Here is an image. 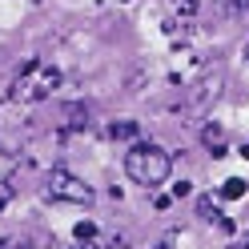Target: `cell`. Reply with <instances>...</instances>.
Segmentation results:
<instances>
[{
    "mask_svg": "<svg viewBox=\"0 0 249 249\" xmlns=\"http://www.w3.org/2000/svg\"><path fill=\"white\" fill-rule=\"evenodd\" d=\"M124 173H129L133 185H141V189H157V185L169 181V173H173V157L153 145V141H137L129 153H124Z\"/></svg>",
    "mask_w": 249,
    "mask_h": 249,
    "instance_id": "cell-1",
    "label": "cell"
},
{
    "mask_svg": "<svg viewBox=\"0 0 249 249\" xmlns=\"http://www.w3.org/2000/svg\"><path fill=\"white\" fill-rule=\"evenodd\" d=\"M56 85H60V72L53 69V65H44V60H28V65L20 69V76L12 81V92L8 97L12 101H44V97H53L56 92Z\"/></svg>",
    "mask_w": 249,
    "mask_h": 249,
    "instance_id": "cell-2",
    "label": "cell"
},
{
    "mask_svg": "<svg viewBox=\"0 0 249 249\" xmlns=\"http://www.w3.org/2000/svg\"><path fill=\"white\" fill-rule=\"evenodd\" d=\"M44 197L49 201H65V205H92V185L81 181L76 173H69V169H53L49 177H44Z\"/></svg>",
    "mask_w": 249,
    "mask_h": 249,
    "instance_id": "cell-3",
    "label": "cell"
},
{
    "mask_svg": "<svg viewBox=\"0 0 249 249\" xmlns=\"http://www.w3.org/2000/svg\"><path fill=\"white\" fill-rule=\"evenodd\" d=\"M201 141H205V149L213 153V157H221L225 153V129L221 124H205V129H201Z\"/></svg>",
    "mask_w": 249,
    "mask_h": 249,
    "instance_id": "cell-4",
    "label": "cell"
},
{
    "mask_svg": "<svg viewBox=\"0 0 249 249\" xmlns=\"http://www.w3.org/2000/svg\"><path fill=\"white\" fill-rule=\"evenodd\" d=\"M197 213H201V217H205V221H213V225H221V229H233V221H229V217H225L221 209H217V205H213V201H209V197H201V201H197Z\"/></svg>",
    "mask_w": 249,
    "mask_h": 249,
    "instance_id": "cell-5",
    "label": "cell"
},
{
    "mask_svg": "<svg viewBox=\"0 0 249 249\" xmlns=\"http://www.w3.org/2000/svg\"><path fill=\"white\" fill-rule=\"evenodd\" d=\"M89 124V108L85 105H69L65 108V129H85Z\"/></svg>",
    "mask_w": 249,
    "mask_h": 249,
    "instance_id": "cell-6",
    "label": "cell"
},
{
    "mask_svg": "<svg viewBox=\"0 0 249 249\" xmlns=\"http://www.w3.org/2000/svg\"><path fill=\"white\" fill-rule=\"evenodd\" d=\"M221 197H225V201H237V197H245V181H241V177H229V181L221 185Z\"/></svg>",
    "mask_w": 249,
    "mask_h": 249,
    "instance_id": "cell-7",
    "label": "cell"
},
{
    "mask_svg": "<svg viewBox=\"0 0 249 249\" xmlns=\"http://www.w3.org/2000/svg\"><path fill=\"white\" fill-rule=\"evenodd\" d=\"M12 169H17V157H12V153L0 145V185H4L8 177H12Z\"/></svg>",
    "mask_w": 249,
    "mask_h": 249,
    "instance_id": "cell-8",
    "label": "cell"
},
{
    "mask_svg": "<svg viewBox=\"0 0 249 249\" xmlns=\"http://www.w3.org/2000/svg\"><path fill=\"white\" fill-rule=\"evenodd\" d=\"M137 129H141L137 121H113V124H108V133H113V137H137Z\"/></svg>",
    "mask_w": 249,
    "mask_h": 249,
    "instance_id": "cell-9",
    "label": "cell"
},
{
    "mask_svg": "<svg viewBox=\"0 0 249 249\" xmlns=\"http://www.w3.org/2000/svg\"><path fill=\"white\" fill-rule=\"evenodd\" d=\"M0 249H33V241H28V237H4Z\"/></svg>",
    "mask_w": 249,
    "mask_h": 249,
    "instance_id": "cell-10",
    "label": "cell"
},
{
    "mask_svg": "<svg viewBox=\"0 0 249 249\" xmlns=\"http://www.w3.org/2000/svg\"><path fill=\"white\" fill-rule=\"evenodd\" d=\"M85 249H97V245H85Z\"/></svg>",
    "mask_w": 249,
    "mask_h": 249,
    "instance_id": "cell-11",
    "label": "cell"
}]
</instances>
